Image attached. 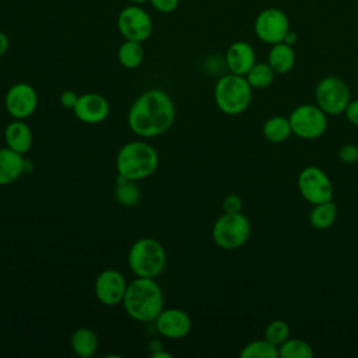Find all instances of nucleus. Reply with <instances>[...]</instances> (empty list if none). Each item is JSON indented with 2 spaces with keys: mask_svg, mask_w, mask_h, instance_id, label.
<instances>
[{
  "mask_svg": "<svg viewBox=\"0 0 358 358\" xmlns=\"http://www.w3.org/2000/svg\"><path fill=\"white\" fill-rule=\"evenodd\" d=\"M175 105L162 90L152 88L143 92L127 113L130 130L143 138L164 134L175 122Z\"/></svg>",
  "mask_w": 358,
  "mask_h": 358,
  "instance_id": "1",
  "label": "nucleus"
},
{
  "mask_svg": "<svg viewBox=\"0 0 358 358\" xmlns=\"http://www.w3.org/2000/svg\"><path fill=\"white\" fill-rule=\"evenodd\" d=\"M122 305L133 320L151 323L164 309L162 288L155 278L136 277L127 284Z\"/></svg>",
  "mask_w": 358,
  "mask_h": 358,
  "instance_id": "2",
  "label": "nucleus"
},
{
  "mask_svg": "<svg viewBox=\"0 0 358 358\" xmlns=\"http://www.w3.org/2000/svg\"><path fill=\"white\" fill-rule=\"evenodd\" d=\"M158 154L155 148L143 141L133 140L122 145L116 155V172L129 180H143L151 176L158 168Z\"/></svg>",
  "mask_w": 358,
  "mask_h": 358,
  "instance_id": "3",
  "label": "nucleus"
},
{
  "mask_svg": "<svg viewBox=\"0 0 358 358\" xmlns=\"http://www.w3.org/2000/svg\"><path fill=\"white\" fill-rule=\"evenodd\" d=\"M252 87L245 76L228 73L218 78L214 87V101L217 108L229 116L246 112L252 102Z\"/></svg>",
  "mask_w": 358,
  "mask_h": 358,
  "instance_id": "4",
  "label": "nucleus"
},
{
  "mask_svg": "<svg viewBox=\"0 0 358 358\" xmlns=\"http://www.w3.org/2000/svg\"><path fill=\"white\" fill-rule=\"evenodd\" d=\"M127 264L136 277L157 278L166 264L165 249L157 239L140 238L129 250Z\"/></svg>",
  "mask_w": 358,
  "mask_h": 358,
  "instance_id": "5",
  "label": "nucleus"
},
{
  "mask_svg": "<svg viewBox=\"0 0 358 358\" xmlns=\"http://www.w3.org/2000/svg\"><path fill=\"white\" fill-rule=\"evenodd\" d=\"M252 225L249 218L239 213L221 214L211 229L215 245L224 250H235L242 248L250 238Z\"/></svg>",
  "mask_w": 358,
  "mask_h": 358,
  "instance_id": "6",
  "label": "nucleus"
},
{
  "mask_svg": "<svg viewBox=\"0 0 358 358\" xmlns=\"http://www.w3.org/2000/svg\"><path fill=\"white\" fill-rule=\"evenodd\" d=\"M315 99L316 105L327 116H334L344 113L351 101V94L344 80L337 76H326L316 84Z\"/></svg>",
  "mask_w": 358,
  "mask_h": 358,
  "instance_id": "7",
  "label": "nucleus"
},
{
  "mask_svg": "<svg viewBox=\"0 0 358 358\" xmlns=\"http://www.w3.org/2000/svg\"><path fill=\"white\" fill-rule=\"evenodd\" d=\"M292 134L302 140H316L327 130V115L312 103L296 106L288 116Z\"/></svg>",
  "mask_w": 358,
  "mask_h": 358,
  "instance_id": "8",
  "label": "nucleus"
},
{
  "mask_svg": "<svg viewBox=\"0 0 358 358\" xmlns=\"http://www.w3.org/2000/svg\"><path fill=\"white\" fill-rule=\"evenodd\" d=\"M296 185L301 196L312 206L333 200V183L319 166L310 165L303 168L298 175Z\"/></svg>",
  "mask_w": 358,
  "mask_h": 358,
  "instance_id": "9",
  "label": "nucleus"
},
{
  "mask_svg": "<svg viewBox=\"0 0 358 358\" xmlns=\"http://www.w3.org/2000/svg\"><path fill=\"white\" fill-rule=\"evenodd\" d=\"M253 28L256 36L262 42L274 45L284 41L287 32L289 31V20L282 10L268 7L257 14Z\"/></svg>",
  "mask_w": 358,
  "mask_h": 358,
  "instance_id": "10",
  "label": "nucleus"
},
{
  "mask_svg": "<svg viewBox=\"0 0 358 358\" xmlns=\"http://www.w3.org/2000/svg\"><path fill=\"white\" fill-rule=\"evenodd\" d=\"M117 29L124 39L143 43L152 34V20L140 6H127L117 15Z\"/></svg>",
  "mask_w": 358,
  "mask_h": 358,
  "instance_id": "11",
  "label": "nucleus"
},
{
  "mask_svg": "<svg viewBox=\"0 0 358 358\" xmlns=\"http://www.w3.org/2000/svg\"><path fill=\"white\" fill-rule=\"evenodd\" d=\"M4 106L11 117L25 120L32 116L38 108L36 90L28 83L13 84L6 92Z\"/></svg>",
  "mask_w": 358,
  "mask_h": 358,
  "instance_id": "12",
  "label": "nucleus"
},
{
  "mask_svg": "<svg viewBox=\"0 0 358 358\" xmlns=\"http://www.w3.org/2000/svg\"><path fill=\"white\" fill-rule=\"evenodd\" d=\"M127 284L129 282L120 271L115 268H106L101 271L95 278L94 292L102 305L116 306L122 303Z\"/></svg>",
  "mask_w": 358,
  "mask_h": 358,
  "instance_id": "13",
  "label": "nucleus"
},
{
  "mask_svg": "<svg viewBox=\"0 0 358 358\" xmlns=\"http://www.w3.org/2000/svg\"><path fill=\"white\" fill-rule=\"evenodd\" d=\"M155 330L165 338L180 340L192 330V319L187 312L179 308L162 309L154 320Z\"/></svg>",
  "mask_w": 358,
  "mask_h": 358,
  "instance_id": "14",
  "label": "nucleus"
},
{
  "mask_svg": "<svg viewBox=\"0 0 358 358\" xmlns=\"http://www.w3.org/2000/svg\"><path fill=\"white\" fill-rule=\"evenodd\" d=\"M109 102L105 96L88 92L78 95V99L73 108L76 117L85 124H98L103 122L109 115Z\"/></svg>",
  "mask_w": 358,
  "mask_h": 358,
  "instance_id": "15",
  "label": "nucleus"
},
{
  "mask_svg": "<svg viewBox=\"0 0 358 358\" xmlns=\"http://www.w3.org/2000/svg\"><path fill=\"white\" fill-rule=\"evenodd\" d=\"M256 63V53L252 45L245 41H236L229 45L225 53V64L229 73L246 76Z\"/></svg>",
  "mask_w": 358,
  "mask_h": 358,
  "instance_id": "16",
  "label": "nucleus"
},
{
  "mask_svg": "<svg viewBox=\"0 0 358 358\" xmlns=\"http://www.w3.org/2000/svg\"><path fill=\"white\" fill-rule=\"evenodd\" d=\"M32 140L34 136L31 127L21 119H14L4 130L6 145L22 155L31 150Z\"/></svg>",
  "mask_w": 358,
  "mask_h": 358,
  "instance_id": "17",
  "label": "nucleus"
},
{
  "mask_svg": "<svg viewBox=\"0 0 358 358\" xmlns=\"http://www.w3.org/2000/svg\"><path fill=\"white\" fill-rule=\"evenodd\" d=\"M25 172L22 154L4 147L0 148V186L14 183Z\"/></svg>",
  "mask_w": 358,
  "mask_h": 358,
  "instance_id": "18",
  "label": "nucleus"
},
{
  "mask_svg": "<svg viewBox=\"0 0 358 358\" xmlns=\"http://www.w3.org/2000/svg\"><path fill=\"white\" fill-rule=\"evenodd\" d=\"M99 341L96 333L90 327H80L70 336V347L76 355L81 358H91L98 350Z\"/></svg>",
  "mask_w": 358,
  "mask_h": 358,
  "instance_id": "19",
  "label": "nucleus"
},
{
  "mask_svg": "<svg viewBox=\"0 0 358 358\" xmlns=\"http://www.w3.org/2000/svg\"><path fill=\"white\" fill-rule=\"evenodd\" d=\"M267 63L275 74H285L291 71L295 64V52L292 46L285 42L271 45L267 55Z\"/></svg>",
  "mask_w": 358,
  "mask_h": 358,
  "instance_id": "20",
  "label": "nucleus"
},
{
  "mask_svg": "<svg viewBox=\"0 0 358 358\" xmlns=\"http://www.w3.org/2000/svg\"><path fill=\"white\" fill-rule=\"evenodd\" d=\"M337 206L333 200L313 204L309 211V224L319 231L330 228L337 220Z\"/></svg>",
  "mask_w": 358,
  "mask_h": 358,
  "instance_id": "21",
  "label": "nucleus"
},
{
  "mask_svg": "<svg viewBox=\"0 0 358 358\" xmlns=\"http://www.w3.org/2000/svg\"><path fill=\"white\" fill-rule=\"evenodd\" d=\"M263 137L274 144L284 143L292 134L289 119L285 116H271L263 123Z\"/></svg>",
  "mask_w": 358,
  "mask_h": 358,
  "instance_id": "22",
  "label": "nucleus"
},
{
  "mask_svg": "<svg viewBox=\"0 0 358 358\" xmlns=\"http://www.w3.org/2000/svg\"><path fill=\"white\" fill-rule=\"evenodd\" d=\"M115 183L116 185H115L113 196L119 204H122L124 207H133L140 201L141 192H140L137 182L129 180V179L117 175Z\"/></svg>",
  "mask_w": 358,
  "mask_h": 358,
  "instance_id": "23",
  "label": "nucleus"
},
{
  "mask_svg": "<svg viewBox=\"0 0 358 358\" xmlns=\"http://www.w3.org/2000/svg\"><path fill=\"white\" fill-rule=\"evenodd\" d=\"M119 63L126 69H136L144 59V49L141 42L124 39L117 50Z\"/></svg>",
  "mask_w": 358,
  "mask_h": 358,
  "instance_id": "24",
  "label": "nucleus"
},
{
  "mask_svg": "<svg viewBox=\"0 0 358 358\" xmlns=\"http://www.w3.org/2000/svg\"><path fill=\"white\" fill-rule=\"evenodd\" d=\"M275 71L270 67L267 62H256L253 67L246 73V80L252 88L263 90L273 84Z\"/></svg>",
  "mask_w": 358,
  "mask_h": 358,
  "instance_id": "25",
  "label": "nucleus"
},
{
  "mask_svg": "<svg viewBox=\"0 0 358 358\" xmlns=\"http://www.w3.org/2000/svg\"><path fill=\"white\" fill-rule=\"evenodd\" d=\"M242 358H278V347L270 343L267 338L253 340L243 345L241 350Z\"/></svg>",
  "mask_w": 358,
  "mask_h": 358,
  "instance_id": "26",
  "label": "nucleus"
},
{
  "mask_svg": "<svg viewBox=\"0 0 358 358\" xmlns=\"http://www.w3.org/2000/svg\"><path fill=\"white\" fill-rule=\"evenodd\" d=\"M278 354L281 358H312L313 348L305 340L289 337L278 347Z\"/></svg>",
  "mask_w": 358,
  "mask_h": 358,
  "instance_id": "27",
  "label": "nucleus"
},
{
  "mask_svg": "<svg viewBox=\"0 0 358 358\" xmlns=\"http://www.w3.org/2000/svg\"><path fill=\"white\" fill-rule=\"evenodd\" d=\"M289 334H291V329L288 323L282 319L271 320L264 329V338H267L270 343H273L277 347H280L284 341H287L289 338Z\"/></svg>",
  "mask_w": 358,
  "mask_h": 358,
  "instance_id": "28",
  "label": "nucleus"
},
{
  "mask_svg": "<svg viewBox=\"0 0 358 358\" xmlns=\"http://www.w3.org/2000/svg\"><path fill=\"white\" fill-rule=\"evenodd\" d=\"M337 157L343 164L358 162V145L354 143L343 144L337 151Z\"/></svg>",
  "mask_w": 358,
  "mask_h": 358,
  "instance_id": "29",
  "label": "nucleus"
},
{
  "mask_svg": "<svg viewBox=\"0 0 358 358\" xmlns=\"http://www.w3.org/2000/svg\"><path fill=\"white\" fill-rule=\"evenodd\" d=\"M242 206H243L242 199L235 193L227 194L222 200L224 213H239V211H242Z\"/></svg>",
  "mask_w": 358,
  "mask_h": 358,
  "instance_id": "30",
  "label": "nucleus"
},
{
  "mask_svg": "<svg viewBox=\"0 0 358 358\" xmlns=\"http://www.w3.org/2000/svg\"><path fill=\"white\" fill-rule=\"evenodd\" d=\"M150 3L159 13H172L179 6V0H150Z\"/></svg>",
  "mask_w": 358,
  "mask_h": 358,
  "instance_id": "31",
  "label": "nucleus"
},
{
  "mask_svg": "<svg viewBox=\"0 0 358 358\" xmlns=\"http://www.w3.org/2000/svg\"><path fill=\"white\" fill-rule=\"evenodd\" d=\"M344 115L352 126L358 127V99H351L348 102V105L344 110Z\"/></svg>",
  "mask_w": 358,
  "mask_h": 358,
  "instance_id": "32",
  "label": "nucleus"
},
{
  "mask_svg": "<svg viewBox=\"0 0 358 358\" xmlns=\"http://www.w3.org/2000/svg\"><path fill=\"white\" fill-rule=\"evenodd\" d=\"M77 99H78V95L71 90H66L60 94V105L66 109H73Z\"/></svg>",
  "mask_w": 358,
  "mask_h": 358,
  "instance_id": "33",
  "label": "nucleus"
},
{
  "mask_svg": "<svg viewBox=\"0 0 358 358\" xmlns=\"http://www.w3.org/2000/svg\"><path fill=\"white\" fill-rule=\"evenodd\" d=\"M8 46H10V41H8V36L0 31V57L3 55H6V52L8 50Z\"/></svg>",
  "mask_w": 358,
  "mask_h": 358,
  "instance_id": "34",
  "label": "nucleus"
},
{
  "mask_svg": "<svg viewBox=\"0 0 358 358\" xmlns=\"http://www.w3.org/2000/svg\"><path fill=\"white\" fill-rule=\"evenodd\" d=\"M296 39H298L296 32H294V31L289 29V31L287 32V35H285V38H284L282 42H285V43H288V45H291V46H294V45L296 43Z\"/></svg>",
  "mask_w": 358,
  "mask_h": 358,
  "instance_id": "35",
  "label": "nucleus"
},
{
  "mask_svg": "<svg viewBox=\"0 0 358 358\" xmlns=\"http://www.w3.org/2000/svg\"><path fill=\"white\" fill-rule=\"evenodd\" d=\"M154 358H171L172 357V354H169V352H165V351H157V352H154V354H151Z\"/></svg>",
  "mask_w": 358,
  "mask_h": 358,
  "instance_id": "36",
  "label": "nucleus"
},
{
  "mask_svg": "<svg viewBox=\"0 0 358 358\" xmlns=\"http://www.w3.org/2000/svg\"><path fill=\"white\" fill-rule=\"evenodd\" d=\"M131 1L133 4H141V3H145V1H150V0H129Z\"/></svg>",
  "mask_w": 358,
  "mask_h": 358,
  "instance_id": "37",
  "label": "nucleus"
}]
</instances>
